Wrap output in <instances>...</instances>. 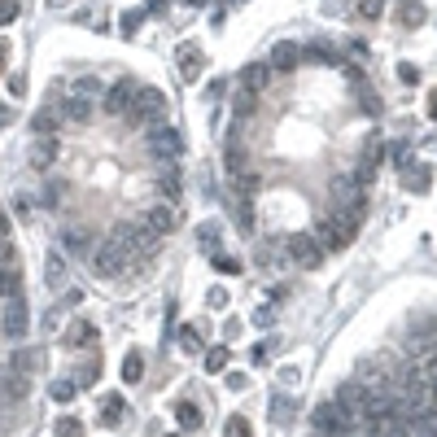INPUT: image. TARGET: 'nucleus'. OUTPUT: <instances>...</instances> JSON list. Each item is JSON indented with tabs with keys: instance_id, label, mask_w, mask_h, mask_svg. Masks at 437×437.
<instances>
[{
	"instance_id": "1",
	"label": "nucleus",
	"mask_w": 437,
	"mask_h": 437,
	"mask_svg": "<svg viewBox=\"0 0 437 437\" xmlns=\"http://www.w3.org/2000/svg\"><path fill=\"white\" fill-rule=\"evenodd\" d=\"M311 424H315L319 437H354V433H358V416H354L350 407H341L337 398L319 402V407L311 411Z\"/></svg>"
},
{
	"instance_id": "2",
	"label": "nucleus",
	"mask_w": 437,
	"mask_h": 437,
	"mask_svg": "<svg viewBox=\"0 0 437 437\" xmlns=\"http://www.w3.org/2000/svg\"><path fill=\"white\" fill-rule=\"evenodd\" d=\"M332 201H337V215H350V219H363L368 210V188L358 184V179L346 171V175H332V184H328Z\"/></svg>"
},
{
	"instance_id": "3",
	"label": "nucleus",
	"mask_w": 437,
	"mask_h": 437,
	"mask_svg": "<svg viewBox=\"0 0 437 437\" xmlns=\"http://www.w3.org/2000/svg\"><path fill=\"white\" fill-rule=\"evenodd\" d=\"M127 267H132V249L118 245L114 237H110V241H101V245L92 249V271H96L101 280H118Z\"/></svg>"
},
{
	"instance_id": "4",
	"label": "nucleus",
	"mask_w": 437,
	"mask_h": 437,
	"mask_svg": "<svg viewBox=\"0 0 437 437\" xmlns=\"http://www.w3.org/2000/svg\"><path fill=\"white\" fill-rule=\"evenodd\" d=\"M354 227H358V219H350V215H328V219L315 227V241H319L324 249H346V245L354 241Z\"/></svg>"
},
{
	"instance_id": "5",
	"label": "nucleus",
	"mask_w": 437,
	"mask_h": 437,
	"mask_svg": "<svg viewBox=\"0 0 437 437\" xmlns=\"http://www.w3.org/2000/svg\"><path fill=\"white\" fill-rule=\"evenodd\" d=\"M162 110H166V96H162L158 88H140V96H136L132 114H127V123H136V127H153V123H162Z\"/></svg>"
},
{
	"instance_id": "6",
	"label": "nucleus",
	"mask_w": 437,
	"mask_h": 437,
	"mask_svg": "<svg viewBox=\"0 0 437 437\" xmlns=\"http://www.w3.org/2000/svg\"><path fill=\"white\" fill-rule=\"evenodd\" d=\"M144 140H149V149H153V158H162V166L175 162L179 149H184V144H179V132H175L171 123H153L149 132H144Z\"/></svg>"
},
{
	"instance_id": "7",
	"label": "nucleus",
	"mask_w": 437,
	"mask_h": 437,
	"mask_svg": "<svg viewBox=\"0 0 437 437\" xmlns=\"http://www.w3.org/2000/svg\"><path fill=\"white\" fill-rule=\"evenodd\" d=\"M0 328H5V337H9V341H27V328H31V311H27V302H22V297H9L5 315H0Z\"/></svg>"
},
{
	"instance_id": "8",
	"label": "nucleus",
	"mask_w": 437,
	"mask_h": 437,
	"mask_svg": "<svg viewBox=\"0 0 437 437\" xmlns=\"http://www.w3.org/2000/svg\"><path fill=\"white\" fill-rule=\"evenodd\" d=\"M136 96H140V88H136L132 79H118V84L106 92V110L118 114V118H127V114H132V106H136Z\"/></svg>"
},
{
	"instance_id": "9",
	"label": "nucleus",
	"mask_w": 437,
	"mask_h": 437,
	"mask_svg": "<svg viewBox=\"0 0 437 437\" xmlns=\"http://www.w3.org/2000/svg\"><path fill=\"white\" fill-rule=\"evenodd\" d=\"M380 158H385V144H380V140H368V144H363V158L354 162V171H350V175L368 188L372 179H376V171H380Z\"/></svg>"
},
{
	"instance_id": "10",
	"label": "nucleus",
	"mask_w": 437,
	"mask_h": 437,
	"mask_svg": "<svg viewBox=\"0 0 437 437\" xmlns=\"http://www.w3.org/2000/svg\"><path fill=\"white\" fill-rule=\"evenodd\" d=\"M289 254H293L297 267H319L328 249H324V245L315 241V232H311V237H293V241H289Z\"/></svg>"
},
{
	"instance_id": "11",
	"label": "nucleus",
	"mask_w": 437,
	"mask_h": 437,
	"mask_svg": "<svg viewBox=\"0 0 437 437\" xmlns=\"http://www.w3.org/2000/svg\"><path fill=\"white\" fill-rule=\"evenodd\" d=\"M267 66H271V70H297V66H302V44H293V40H276Z\"/></svg>"
},
{
	"instance_id": "12",
	"label": "nucleus",
	"mask_w": 437,
	"mask_h": 437,
	"mask_svg": "<svg viewBox=\"0 0 437 437\" xmlns=\"http://www.w3.org/2000/svg\"><path fill=\"white\" fill-rule=\"evenodd\" d=\"M140 223H144V227H153V232H158V237H166L171 227L179 223V210H175V205H149Z\"/></svg>"
},
{
	"instance_id": "13",
	"label": "nucleus",
	"mask_w": 437,
	"mask_h": 437,
	"mask_svg": "<svg viewBox=\"0 0 437 437\" xmlns=\"http://www.w3.org/2000/svg\"><path fill=\"white\" fill-rule=\"evenodd\" d=\"M267 88H271V66H267V62H254V66L241 70V92L259 96V92H267Z\"/></svg>"
},
{
	"instance_id": "14",
	"label": "nucleus",
	"mask_w": 437,
	"mask_h": 437,
	"mask_svg": "<svg viewBox=\"0 0 437 437\" xmlns=\"http://www.w3.org/2000/svg\"><path fill=\"white\" fill-rule=\"evenodd\" d=\"M302 62H311V66H341V53L332 44H324V40H311V44H302Z\"/></svg>"
},
{
	"instance_id": "15",
	"label": "nucleus",
	"mask_w": 437,
	"mask_h": 437,
	"mask_svg": "<svg viewBox=\"0 0 437 437\" xmlns=\"http://www.w3.org/2000/svg\"><path fill=\"white\" fill-rule=\"evenodd\" d=\"M62 127V110H40L35 118H31V132H35V140H53V132Z\"/></svg>"
},
{
	"instance_id": "16",
	"label": "nucleus",
	"mask_w": 437,
	"mask_h": 437,
	"mask_svg": "<svg viewBox=\"0 0 437 437\" xmlns=\"http://www.w3.org/2000/svg\"><path fill=\"white\" fill-rule=\"evenodd\" d=\"M62 118L88 123V118H92V101H88V96H66V101H62Z\"/></svg>"
},
{
	"instance_id": "17",
	"label": "nucleus",
	"mask_w": 437,
	"mask_h": 437,
	"mask_svg": "<svg viewBox=\"0 0 437 437\" xmlns=\"http://www.w3.org/2000/svg\"><path fill=\"white\" fill-rule=\"evenodd\" d=\"M429 184H433V171L429 166H407L402 171V188L407 193H429Z\"/></svg>"
},
{
	"instance_id": "18",
	"label": "nucleus",
	"mask_w": 437,
	"mask_h": 437,
	"mask_svg": "<svg viewBox=\"0 0 437 437\" xmlns=\"http://www.w3.org/2000/svg\"><path fill=\"white\" fill-rule=\"evenodd\" d=\"M53 162H57V140H35V144H31V166H35V171H48Z\"/></svg>"
},
{
	"instance_id": "19",
	"label": "nucleus",
	"mask_w": 437,
	"mask_h": 437,
	"mask_svg": "<svg viewBox=\"0 0 437 437\" xmlns=\"http://www.w3.org/2000/svg\"><path fill=\"white\" fill-rule=\"evenodd\" d=\"M175 420H179V429H184V433H197L201 429V407L197 402H175Z\"/></svg>"
},
{
	"instance_id": "20",
	"label": "nucleus",
	"mask_w": 437,
	"mask_h": 437,
	"mask_svg": "<svg viewBox=\"0 0 437 437\" xmlns=\"http://www.w3.org/2000/svg\"><path fill=\"white\" fill-rule=\"evenodd\" d=\"M27 394V376H18V372H0V402H13Z\"/></svg>"
},
{
	"instance_id": "21",
	"label": "nucleus",
	"mask_w": 437,
	"mask_h": 437,
	"mask_svg": "<svg viewBox=\"0 0 437 437\" xmlns=\"http://www.w3.org/2000/svg\"><path fill=\"white\" fill-rule=\"evenodd\" d=\"M92 337H96V328H92L88 319H79V324H70V328H66V346H70V350L92 346Z\"/></svg>"
},
{
	"instance_id": "22",
	"label": "nucleus",
	"mask_w": 437,
	"mask_h": 437,
	"mask_svg": "<svg viewBox=\"0 0 437 437\" xmlns=\"http://www.w3.org/2000/svg\"><path fill=\"white\" fill-rule=\"evenodd\" d=\"M62 241H66V249H74V254H88V249H92V232H88V227H66Z\"/></svg>"
},
{
	"instance_id": "23",
	"label": "nucleus",
	"mask_w": 437,
	"mask_h": 437,
	"mask_svg": "<svg viewBox=\"0 0 437 437\" xmlns=\"http://www.w3.org/2000/svg\"><path fill=\"white\" fill-rule=\"evenodd\" d=\"M179 62H184V66H179V74H184V79L193 84V79H197V62H201L197 44H184V48H179Z\"/></svg>"
},
{
	"instance_id": "24",
	"label": "nucleus",
	"mask_w": 437,
	"mask_h": 437,
	"mask_svg": "<svg viewBox=\"0 0 437 437\" xmlns=\"http://www.w3.org/2000/svg\"><path fill=\"white\" fill-rule=\"evenodd\" d=\"M140 376H144V354H140V350H132V354L123 358V380H127V385H136Z\"/></svg>"
},
{
	"instance_id": "25",
	"label": "nucleus",
	"mask_w": 437,
	"mask_h": 437,
	"mask_svg": "<svg viewBox=\"0 0 437 437\" xmlns=\"http://www.w3.org/2000/svg\"><path fill=\"white\" fill-rule=\"evenodd\" d=\"M22 289V271L18 267H0V297H18Z\"/></svg>"
},
{
	"instance_id": "26",
	"label": "nucleus",
	"mask_w": 437,
	"mask_h": 437,
	"mask_svg": "<svg viewBox=\"0 0 437 437\" xmlns=\"http://www.w3.org/2000/svg\"><path fill=\"white\" fill-rule=\"evenodd\" d=\"M227 358H232L227 346H210L205 350V372H227Z\"/></svg>"
},
{
	"instance_id": "27",
	"label": "nucleus",
	"mask_w": 437,
	"mask_h": 437,
	"mask_svg": "<svg viewBox=\"0 0 437 437\" xmlns=\"http://www.w3.org/2000/svg\"><path fill=\"white\" fill-rule=\"evenodd\" d=\"M254 110H259V96H254V92H237V96H232V114H237V123L249 118Z\"/></svg>"
},
{
	"instance_id": "28",
	"label": "nucleus",
	"mask_w": 437,
	"mask_h": 437,
	"mask_svg": "<svg viewBox=\"0 0 437 437\" xmlns=\"http://www.w3.org/2000/svg\"><path fill=\"white\" fill-rule=\"evenodd\" d=\"M398 18L407 22V27H420V22H424V5H420V0H402V5H398Z\"/></svg>"
},
{
	"instance_id": "29",
	"label": "nucleus",
	"mask_w": 437,
	"mask_h": 437,
	"mask_svg": "<svg viewBox=\"0 0 437 437\" xmlns=\"http://www.w3.org/2000/svg\"><path fill=\"white\" fill-rule=\"evenodd\" d=\"M101 92H106V84H101L96 74H84V79H74V96H88V101H92V96H101Z\"/></svg>"
},
{
	"instance_id": "30",
	"label": "nucleus",
	"mask_w": 437,
	"mask_h": 437,
	"mask_svg": "<svg viewBox=\"0 0 437 437\" xmlns=\"http://www.w3.org/2000/svg\"><path fill=\"white\" fill-rule=\"evenodd\" d=\"M74 394H79V385H74V380H53V385H48V398H53V402H70Z\"/></svg>"
},
{
	"instance_id": "31",
	"label": "nucleus",
	"mask_w": 437,
	"mask_h": 437,
	"mask_svg": "<svg viewBox=\"0 0 437 437\" xmlns=\"http://www.w3.org/2000/svg\"><path fill=\"white\" fill-rule=\"evenodd\" d=\"M271 416H276V424H289V420H293V402H289L285 394H276V398H271Z\"/></svg>"
},
{
	"instance_id": "32",
	"label": "nucleus",
	"mask_w": 437,
	"mask_h": 437,
	"mask_svg": "<svg viewBox=\"0 0 437 437\" xmlns=\"http://www.w3.org/2000/svg\"><path fill=\"white\" fill-rule=\"evenodd\" d=\"M144 13H149V9H127V13L118 18V27H123V35H136V31H140V22H144Z\"/></svg>"
},
{
	"instance_id": "33",
	"label": "nucleus",
	"mask_w": 437,
	"mask_h": 437,
	"mask_svg": "<svg viewBox=\"0 0 437 437\" xmlns=\"http://www.w3.org/2000/svg\"><path fill=\"white\" fill-rule=\"evenodd\" d=\"M101 376V358H88V363H79V372H74V385H92Z\"/></svg>"
},
{
	"instance_id": "34",
	"label": "nucleus",
	"mask_w": 437,
	"mask_h": 437,
	"mask_svg": "<svg viewBox=\"0 0 437 437\" xmlns=\"http://www.w3.org/2000/svg\"><path fill=\"white\" fill-rule=\"evenodd\" d=\"M101 420H106L110 429H114V424H123V398H118V394H110V398H106V416H101Z\"/></svg>"
},
{
	"instance_id": "35",
	"label": "nucleus",
	"mask_w": 437,
	"mask_h": 437,
	"mask_svg": "<svg viewBox=\"0 0 437 437\" xmlns=\"http://www.w3.org/2000/svg\"><path fill=\"white\" fill-rule=\"evenodd\" d=\"M179 346H184L188 354H197V350H201V332H197L193 324H184V328H179Z\"/></svg>"
},
{
	"instance_id": "36",
	"label": "nucleus",
	"mask_w": 437,
	"mask_h": 437,
	"mask_svg": "<svg viewBox=\"0 0 437 437\" xmlns=\"http://www.w3.org/2000/svg\"><path fill=\"white\" fill-rule=\"evenodd\" d=\"M62 280H66V263L53 254V259H48V289H62Z\"/></svg>"
},
{
	"instance_id": "37",
	"label": "nucleus",
	"mask_w": 437,
	"mask_h": 437,
	"mask_svg": "<svg viewBox=\"0 0 437 437\" xmlns=\"http://www.w3.org/2000/svg\"><path fill=\"white\" fill-rule=\"evenodd\" d=\"M57 437H84V424L74 420V416H62L57 420Z\"/></svg>"
},
{
	"instance_id": "38",
	"label": "nucleus",
	"mask_w": 437,
	"mask_h": 437,
	"mask_svg": "<svg viewBox=\"0 0 437 437\" xmlns=\"http://www.w3.org/2000/svg\"><path fill=\"white\" fill-rule=\"evenodd\" d=\"M201 245L210 249V254H219V223H205L201 227Z\"/></svg>"
},
{
	"instance_id": "39",
	"label": "nucleus",
	"mask_w": 437,
	"mask_h": 437,
	"mask_svg": "<svg viewBox=\"0 0 437 437\" xmlns=\"http://www.w3.org/2000/svg\"><path fill=\"white\" fill-rule=\"evenodd\" d=\"M358 13H363L368 22H376V18L385 13V0H358Z\"/></svg>"
},
{
	"instance_id": "40",
	"label": "nucleus",
	"mask_w": 437,
	"mask_h": 437,
	"mask_svg": "<svg viewBox=\"0 0 437 437\" xmlns=\"http://www.w3.org/2000/svg\"><path fill=\"white\" fill-rule=\"evenodd\" d=\"M22 13V5H18V0H0V27H9V22Z\"/></svg>"
},
{
	"instance_id": "41",
	"label": "nucleus",
	"mask_w": 437,
	"mask_h": 437,
	"mask_svg": "<svg viewBox=\"0 0 437 437\" xmlns=\"http://www.w3.org/2000/svg\"><path fill=\"white\" fill-rule=\"evenodd\" d=\"M223 437H249V424H245L241 416H232V420L223 424Z\"/></svg>"
},
{
	"instance_id": "42",
	"label": "nucleus",
	"mask_w": 437,
	"mask_h": 437,
	"mask_svg": "<svg viewBox=\"0 0 437 437\" xmlns=\"http://www.w3.org/2000/svg\"><path fill=\"white\" fill-rule=\"evenodd\" d=\"M390 153H394V166H411V144H407V140H398Z\"/></svg>"
},
{
	"instance_id": "43",
	"label": "nucleus",
	"mask_w": 437,
	"mask_h": 437,
	"mask_svg": "<svg viewBox=\"0 0 437 437\" xmlns=\"http://www.w3.org/2000/svg\"><path fill=\"white\" fill-rule=\"evenodd\" d=\"M215 267L223 271V276H237L241 267H237V259H227V254H215Z\"/></svg>"
},
{
	"instance_id": "44",
	"label": "nucleus",
	"mask_w": 437,
	"mask_h": 437,
	"mask_svg": "<svg viewBox=\"0 0 437 437\" xmlns=\"http://www.w3.org/2000/svg\"><path fill=\"white\" fill-rule=\"evenodd\" d=\"M424 380H429V390H433V402H437V358H433V363H424Z\"/></svg>"
},
{
	"instance_id": "45",
	"label": "nucleus",
	"mask_w": 437,
	"mask_h": 437,
	"mask_svg": "<svg viewBox=\"0 0 437 437\" xmlns=\"http://www.w3.org/2000/svg\"><path fill=\"white\" fill-rule=\"evenodd\" d=\"M358 106H363V114H380V96L363 92V101H358Z\"/></svg>"
},
{
	"instance_id": "46",
	"label": "nucleus",
	"mask_w": 437,
	"mask_h": 437,
	"mask_svg": "<svg viewBox=\"0 0 437 437\" xmlns=\"http://www.w3.org/2000/svg\"><path fill=\"white\" fill-rule=\"evenodd\" d=\"M9 92H13V96L27 92V74H9Z\"/></svg>"
},
{
	"instance_id": "47",
	"label": "nucleus",
	"mask_w": 437,
	"mask_h": 437,
	"mask_svg": "<svg viewBox=\"0 0 437 437\" xmlns=\"http://www.w3.org/2000/svg\"><path fill=\"white\" fill-rule=\"evenodd\" d=\"M398 79H402V84H416L420 70H416V66H398Z\"/></svg>"
},
{
	"instance_id": "48",
	"label": "nucleus",
	"mask_w": 437,
	"mask_h": 437,
	"mask_svg": "<svg viewBox=\"0 0 437 437\" xmlns=\"http://www.w3.org/2000/svg\"><path fill=\"white\" fill-rule=\"evenodd\" d=\"M13 210H18V215H31V197H27V193L13 197Z\"/></svg>"
},
{
	"instance_id": "49",
	"label": "nucleus",
	"mask_w": 437,
	"mask_h": 437,
	"mask_svg": "<svg viewBox=\"0 0 437 437\" xmlns=\"http://www.w3.org/2000/svg\"><path fill=\"white\" fill-rule=\"evenodd\" d=\"M205 302H210V306H227V293H223V289H210V293H205Z\"/></svg>"
},
{
	"instance_id": "50",
	"label": "nucleus",
	"mask_w": 437,
	"mask_h": 437,
	"mask_svg": "<svg viewBox=\"0 0 437 437\" xmlns=\"http://www.w3.org/2000/svg\"><path fill=\"white\" fill-rule=\"evenodd\" d=\"M9 123H13V110L5 106V101H0V127H9Z\"/></svg>"
},
{
	"instance_id": "51",
	"label": "nucleus",
	"mask_w": 437,
	"mask_h": 437,
	"mask_svg": "<svg viewBox=\"0 0 437 437\" xmlns=\"http://www.w3.org/2000/svg\"><path fill=\"white\" fill-rule=\"evenodd\" d=\"M5 57H9V44L0 40V74H5Z\"/></svg>"
},
{
	"instance_id": "52",
	"label": "nucleus",
	"mask_w": 437,
	"mask_h": 437,
	"mask_svg": "<svg viewBox=\"0 0 437 437\" xmlns=\"http://www.w3.org/2000/svg\"><path fill=\"white\" fill-rule=\"evenodd\" d=\"M166 9V0H149V13H162Z\"/></svg>"
},
{
	"instance_id": "53",
	"label": "nucleus",
	"mask_w": 437,
	"mask_h": 437,
	"mask_svg": "<svg viewBox=\"0 0 437 437\" xmlns=\"http://www.w3.org/2000/svg\"><path fill=\"white\" fill-rule=\"evenodd\" d=\"M429 114H433V118H437V92H433V96H429Z\"/></svg>"
},
{
	"instance_id": "54",
	"label": "nucleus",
	"mask_w": 437,
	"mask_h": 437,
	"mask_svg": "<svg viewBox=\"0 0 437 437\" xmlns=\"http://www.w3.org/2000/svg\"><path fill=\"white\" fill-rule=\"evenodd\" d=\"M188 5H197V9H201V5H210V0H188Z\"/></svg>"
},
{
	"instance_id": "55",
	"label": "nucleus",
	"mask_w": 437,
	"mask_h": 437,
	"mask_svg": "<svg viewBox=\"0 0 437 437\" xmlns=\"http://www.w3.org/2000/svg\"><path fill=\"white\" fill-rule=\"evenodd\" d=\"M48 5H66V0H48Z\"/></svg>"
},
{
	"instance_id": "56",
	"label": "nucleus",
	"mask_w": 437,
	"mask_h": 437,
	"mask_svg": "<svg viewBox=\"0 0 437 437\" xmlns=\"http://www.w3.org/2000/svg\"><path fill=\"white\" fill-rule=\"evenodd\" d=\"M315 437H319V433H315Z\"/></svg>"
}]
</instances>
